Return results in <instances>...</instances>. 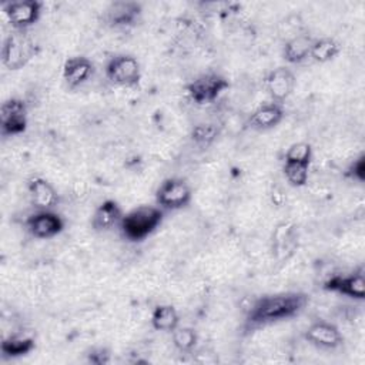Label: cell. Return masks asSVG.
<instances>
[{
  "label": "cell",
  "mask_w": 365,
  "mask_h": 365,
  "mask_svg": "<svg viewBox=\"0 0 365 365\" xmlns=\"http://www.w3.org/2000/svg\"><path fill=\"white\" fill-rule=\"evenodd\" d=\"M309 302L305 292L288 291L277 292L257 298L247 311L244 327L245 329H257L271 324L288 321L298 317Z\"/></svg>",
  "instance_id": "obj_1"
},
{
  "label": "cell",
  "mask_w": 365,
  "mask_h": 365,
  "mask_svg": "<svg viewBox=\"0 0 365 365\" xmlns=\"http://www.w3.org/2000/svg\"><path fill=\"white\" fill-rule=\"evenodd\" d=\"M163 221L164 210L158 205H138L123 215L118 227L127 241L141 242L154 234Z\"/></svg>",
  "instance_id": "obj_2"
},
{
  "label": "cell",
  "mask_w": 365,
  "mask_h": 365,
  "mask_svg": "<svg viewBox=\"0 0 365 365\" xmlns=\"http://www.w3.org/2000/svg\"><path fill=\"white\" fill-rule=\"evenodd\" d=\"M27 30H14L10 33L1 44V63L9 70L23 68L34 56V43Z\"/></svg>",
  "instance_id": "obj_3"
},
{
  "label": "cell",
  "mask_w": 365,
  "mask_h": 365,
  "mask_svg": "<svg viewBox=\"0 0 365 365\" xmlns=\"http://www.w3.org/2000/svg\"><path fill=\"white\" fill-rule=\"evenodd\" d=\"M110 83L120 87H137L141 81V66L133 54L118 53L111 56L104 67Z\"/></svg>",
  "instance_id": "obj_4"
},
{
  "label": "cell",
  "mask_w": 365,
  "mask_h": 365,
  "mask_svg": "<svg viewBox=\"0 0 365 365\" xmlns=\"http://www.w3.org/2000/svg\"><path fill=\"white\" fill-rule=\"evenodd\" d=\"M228 88L230 81L215 71L200 74L185 86L188 97L198 106L214 103Z\"/></svg>",
  "instance_id": "obj_5"
},
{
  "label": "cell",
  "mask_w": 365,
  "mask_h": 365,
  "mask_svg": "<svg viewBox=\"0 0 365 365\" xmlns=\"http://www.w3.org/2000/svg\"><path fill=\"white\" fill-rule=\"evenodd\" d=\"M192 190L187 180L181 177L165 178L155 191V202L164 211H175L191 202Z\"/></svg>",
  "instance_id": "obj_6"
},
{
  "label": "cell",
  "mask_w": 365,
  "mask_h": 365,
  "mask_svg": "<svg viewBox=\"0 0 365 365\" xmlns=\"http://www.w3.org/2000/svg\"><path fill=\"white\" fill-rule=\"evenodd\" d=\"M27 130V106L21 98L11 97L0 108V133L3 137L20 135Z\"/></svg>",
  "instance_id": "obj_7"
},
{
  "label": "cell",
  "mask_w": 365,
  "mask_h": 365,
  "mask_svg": "<svg viewBox=\"0 0 365 365\" xmlns=\"http://www.w3.org/2000/svg\"><path fill=\"white\" fill-rule=\"evenodd\" d=\"M63 217L53 210H37L26 220V230L33 238L50 240L57 237L64 230Z\"/></svg>",
  "instance_id": "obj_8"
},
{
  "label": "cell",
  "mask_w": 365,
  "mask_h": 365,
  "mask_svg": "<svg viewBox=\"0 0 365 365\" xmlns=\"http://www.w3.org/2000/svg\"><path fill=\"white\" fill-rule=\"evenodd\" d=\"M41 7L37 0H13L3 4V11L13 30H27L40 19Z\"/></svg>",
  "instance_id": "obj_9"
},
{
  "label": "cell",
  "mask_w": 365,
  "mask_h": 365,
  "mask_svg": "<svg viewBox=\"0 0 365 365\" xmlns=\"http://www.w3.org/2000/svg\"><path fill=\"white\" fill-rule=\"evenodd\" d=\"M304 338L308 344L319 349H336L344 344V336L339 328L328 321H314L305 331Z\"/></svg>",
  "instance_id": "obj_10"
},
{
  "label": "cell",
  "mask_w": 365,
  "mask_h": 365,
  "mask_svg": "<svg viewBox=\"0 0 365 365\" xmlns=\"http://www.w3.org/2000/svg\"><path fill=\"white\" fill-rule=\"evenodd\" d=\"M324 289L329 292H336L352 299L362 301L365 298V275L364 269L351 274H336L324 282Z\"/></svg>",
  "instance_id": "obj_11"
},
{
  "label": "cell",
  "mask_w": 365,
  "mask_h": 365,
  "mask_svg": "<svg viewBox=\"0 0 365 365\" xmlns=\"http://www.w3.org/2000/svg\"><path fill=\"white\" fill-rule=\"evenodd\" d=\"M297 84L295 74L285 66L272 68L265 77V90L271 100L282 104L294 91Z\"/></svg>",
  "instance_id": "obj_12"
},
{
  "label": "cell",
  "mask_w": 365,
  "mask_h": 365,
  "mask_svg": "<svg viewBox=\"0 0 365 365\" xmlns=\"http://www.w3.org/2000/svg\"><path fill=\"white\" fill-rule=\"evenodd\" d=\"M143 6L131 0H118L108 4L104 20L110 27H133L138 23Z\"/></svg>",
  "instance_id": "obj_13"
},
{
  "label": "cell",
  "mask_w": 365,
  "mask_h": 365,
  "mask_svg": "<svg viewBox=\"0 0 365 365\" xmlns=\"http://www.w3.org/2000/svg\"><path fill=\"white\" fill-rule=\"evenodd\" d=\"M94 74V64L86 56L68 57L63 64L61 77L64 84L70 88H78L87 83Z\"/></svg>",
  "instance_id": "obj_14"
},
{
  "label": "cell",
  "mask_w": 365,
  "mask_h": 365,
  "mask_svg": "<svg viewBox=\"0 0 365 365\" xmlns=\"http://www.w3.org/2000/svg\"><path fill=\"white\" fill-rule=\"evenodd\" d=\"M284 107L279 103L269 101L257 107L247 118V127L255 131L275 128L284 118Z\"/></svg>",
  "instance_id": "obj_15"
},
{
  "label": "cell",
  "mask_w": 365,
  "mask_h": 365,
  "mask_svg": "<svg viewBox=\"0 0 365 365\" xmlns=\"http://www.w3.org/2000/svg\"><path fill=\"white\" fill-rule=\"evenodd\" d=\"M27 191L31 204L37 210H53L58 202V194L53 184L38 175H33L27 180Z\"/></svg>",
  "instance_id": "obj_16"
},
{
  "label": "cell",
  "mask_w": 365,
  "mask_h": 365,
  "mask_svg": "<svg viewBox=\"0 0 365 365\" xmlns=\"http://www.w3.org/2000/svg\"><path fill=\"white\" fill-rule=\"evenodd\" d=\"M124 212L121 205L111 198L101 201L91 215V228L96 232L111 231L115 225H120Z\"/></svg>",
  "instance_id": "obj_17"
},
{
  "label": "cell",
  "mask_w": 365,
  "mask_h": 365,
  "mask_svg": "<svg viewBox=\"0 0 365 365\" xmlns=\"http://www.w3.org/2000/svg\"><path fill=\"white\" fill-rule=\"evenodd\" d=\"M314 37L309 33H298L285 40L282 46V58L289 64H301L309 58Z\"/></svg>",
  "instance_id": "obj_18"
},
{
  "label": "cell",
  "mask_w": 365,
  "mask_h": 365,
  "mask_svg": "<svg viewBox=\"0 0 365 365\" xmlns=\"http://www.w3.org/2000/svg\"><path fill=\"white\" fill-rule=\"evenodd\" d=\"M36 348V341L31 335L26 334H10L1 341L0 351L4 358H19L29 355Z\"/></svg>",
  "instance_id": "obj_19"
},
{
  "label": "cell",
  "mask_w": 365,
  "mask_h": 365,
  "mask_svg": "<svg viewBox=\"0 0 365 365\" xmlns=\"http://www.w3.org/2000/svg\"><path fill=\"white\" fill-rule=\"evenodd\" d=\"M151 327L160 332H173L180 325V315L170 304L157 305L151 314Z\"/></svg>",
  "instance_id": "obj_20"
},
{
  "label": "cell",
  "mask_w": 365,
  "mask_h": 365,
  "mask_svg": "<svg viewBox=\"0 0 365 365\" xmlns=\"http://www.w3.org/2000/svg\"><path fill=\"white\" fill-rule=\"evenodd\" d=\"M341 51V44L332 37L314 38L309 58L315 63H328L334 60Z\"/></svg>",
  "instance_id": "obj_21"
},
{
  "label": "cell",
  "mask_w": 365,
  "mask_h": 365,
  "mask_svg": "<svg viewBox=\"0 0 365 365\" xmlns=\"http://www.w3.org/2000/svg\"><path fill=\"white\" fill-rule=\"evenodd\" d=\"M171 339H173V345L182 354H188L191 351H194V348L197 346L198 342V334L194 328L191 327H177L173 332H171Z\"/></svg>",
  "instance_id": "obj_22"
},
{
  "label": "cell",
  "mask_w": 365,
  "mask_h": 365,
  "mask_svg": "<svg viewBox=\"0 0 365 365\" xmlns=\"http://www.w3.org/2000/svg\"><path fill=\"white\" fill-rule=\"evenodd\" d=\"M282 173L285 175V180L292 187H304L308 182L309 177V165L301 164V163H289L284 161Z\"/></svg>",
  "instance_id": "obj_23"
},
{
  "label": "cell",
  "mask_w": 365,
  "mask_h": 365,
  "mask_svg": "<svg viewBox=\"0 0 365 365\" xmlns=\"http://www.w3.org/2000/svg\"><path fill=\"white\" fill-rule=\"evenodd\" d=\"M218 128L212 123H201L192 127L191 130V140L195 145L201 148H207L212 144V141L217 138Z\"/></svg>",
  "instance_id": "obj_24"
},
{
  "label": "cell",
  "mask_w": 365,
  "mask_h": 365,
  "mask_svg": "<svg viewBox=\"0 0 365 365\" xmlns=\"http://www.w3.org/2000/svg\"><path fill=\"white\" fill-rule=\"evenodd\" d=\"M284 161L311 164L312 161V145L307 141H298L291 144L284 155Z\"/></svg>",
  "instance_id": "obj_25"
},
{
  "label": "cell",
  "mask_w": 365,
  "mask_h": 365,
  "mask_svg": "<svg viewBox=\"0 0 365 365\" xmlns=\"http://www.w3.org/2000/svg\"><path fill=\"white\" fill-rule=\"evenodd\" d=\"M346 177L351 180H355L358 182H362L365 180V155L361 154L356 160H354L345 173Z\"/></svg>",
  "instance_id": "obj_26"
},
{
  "label": "cell",
  "mask_w": 365,
  "mask_h": 365,
  "mask_svg": "<svg viewBox=\"0 0 365 365\" xmlns=\"http://www.w3.org/2000/svg\"><path fill=\"white\" fill-rule=\"evenodd\" d=\"M88 362L91 364H97V365H103V364H108L110 362V354L106 348H94L90 351V354H87Z\"/></svg>",
  "instance_id": "obj_27"
}]
</instances>
